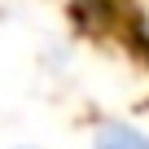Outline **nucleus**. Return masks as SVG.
I'll return each instance as SVG.
<instances>
[{"label": "nucleus", "instance_id": "nucleus-1", "mask_svg": "<svg viewBox=\"0 0 149 149\" xmlns=\"http://www.w3.org/2000/svg\"><path fill=\"white\" fill-rule=\"evenodd\" d=\"M97 149H149V140L136 132V127H105L101 136H97Z\"/></svg>", "mask_w": 149, "mask_h": 149}]
</instances>
